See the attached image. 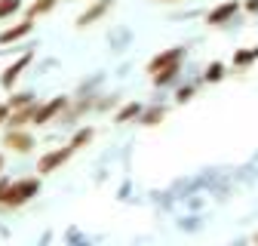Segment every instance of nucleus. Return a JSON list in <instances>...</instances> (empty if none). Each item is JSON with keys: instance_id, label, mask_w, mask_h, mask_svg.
Segmentation results:
<instances>
[{"instance_id": "5", "label": "nucleus", "mask_w": 258, "mask_h": 246, "mask_svg": "<svg viewBox=\"0 0 258 246\" xmlns=\"http://www.w3.org/2000/svg\"><path fill=\"white\" fill-rule=\"evenodd\" d=\"M114 10V0H92V4L77 16V28H89V25H95V22H99V19H105L108 13Z\"/></svg>"}, {"instance_id": "20", "label": "nucleus", "mask_w": 258, "mask_h": 246, "mask_svg": "<svg viewBox=\"0 0 258 246\" xmlns=\"http://www.w3.org/2000/svg\"><path fill=\"white\" fill-rule=\"evenodd\" d=\"M194 92H197V86H181V89L175 92V102H178V105L190 102V99H194Z\"/></svg>"}, {"instance_id": "14", "label": "nucleus", "mask_w": 258, "mask_h": 246, "mask_svg": "<svg viewBox=\"0 0 258 246\" xmlns=\"http://www.w3.org/2000/svg\"><path fill=\"white\" fill-rule=\"evenodd\" d=\"M139 114H142V105H139V102H126V105L114 114V123H133V120H139Z\"/></svg>"}, {"instance_id": "11", "label": "nucleus", "mask_w": 258, "mask_h": 246, "mask_svg": "<svg viewBox=\"0 0 258 246\" xmlns=\"http://www.w3.org/2000/svg\"><path fill=\"white\" fill-rule=\"evenodd\" d=\"M163 120H166V108H163V105L142 108V114H139V123H142V127H157V123H163Z\"/></svg>"}, {"instance_id": "7", "label": "nucleus", "mask_w": 258, "mask_h": 246, "mask_svg": "<svg viewBox=\"0 0 258 246\" xmlns=\"http://www.w3.org/2000/svg\"><path fill=\"white\" fill-rule=\"evenodd\" d=\"M31 31H34V19H22V22H16V25L4 28V31H0V46H10V43L25 40Z\"/></svg>"}, {"instance_id": "21", "label": "nucleus", "mask_w": 258, "mask_h": 246, "mask_svg": "<svg viewBox=\"0 0 258 246\" xmlns=\"http://www.w3.org/2000/svg\"><path fill=\"white\" fill-rule=\"evenodd\" d=\"M240 10H246V13H258V0H246V4H240Z\"/></svg>"}, {"instance_id": "1", "label": "nucleus", "mask_w": 258, "mask_h": 246, "mask_svg": "<svg viewBox=\"0 0 258 246\" xmlns=\"http://www.w3.org/2000/svg\"><path fill=\"white\" fill-rule=\"evenodd\" d=\"M40 194V175H25V178H10L4 197H0V209H22Z\"/></svg>"}, {"instance_id": "25", "label": "nucleus", "mask_w": 258, "mask_h": 246, "mask_svg": "<svg viewBox=\"0 0 258 246\" xmlns=\"http://www.w3.org/2000/svg\"><path fill=\"white\" fill-rule=\"evenodd\" d=\"M157 4H175V0H157Z\"/></svg>"}, {"instance_id": "18", "label": "nucleus", "mask_w": 258, "mask_h": 246, "mask_svg": "<svg viewBox=\"0 0 258 246\" xmlns=\"http://www.w3.org/2000/svg\"><path fill=\"white\" fill-rule=\"evenodd\" d=\"M224 71H228V68H224L221 61H212V65H206L203 80H206V83H218V80H224Z\"/></svg>"}, {"instance_id": "24", "label": "nucleus", "mask_w": 258, "mask_h": 246, "mask_svg": "<svg viewBox=\"0 0 258 246\" xmlns=\"http://www.w3.org/2000/svg\"><path fill=\"white\" fill-rule=\"evenodd\" d=\"M4 166H7V157H4V154H0V172H4Z\"/></svg>"}, {"instance_id": "12", "label": "nucleus", "mask_w": 258, "mask_h": 246, "mask_svg": "<svg viewBox=\"0 0 258 246\" xmlns=\"http://www.w3.org/2000/svg\"><path fill=\"white\" fill-rule=\"evenodd\" d=\"M55 4H58V0H34V4H28L25 19H40V16H49V13L55 10Z\"/></svg>"}, {"instance_id": "9", "label": "nucleus", "mask_w": 258, "mask_h": 246, "mask_svg": "<svg viewBox=\"0 0 258 246\" xmlns=\"http://www.w3.org/2000/svg\"><path fill=\"white\" fill-rule=\"evenodd\" d=\"M34 108H37V102H28V105H22V108H13V111L7 114V123H4V127H7V130H22V127H31Z\"/></svg>"}, {"instance_id": "19", "label": "nucleus", "mask_w": 258, "mask_h": 246, "mask_svg": "<svg viewBox=\"0 0 258 246\" xmlns=\"http://www.w3.org/2000/svg\"><path fill=\"white\" fill-rule=\"evenodd\" d=\"M28 102H34V96H31V92H16V96H10V111L13 108H22V105H28Z\"/></svg>"}, {"instance_id": "17", "label": "nucleus", "mask_w": 258, "mask_h": 246, "mask_svg": "<svg viewBox=\"0 0 258 246\" xmlns=\"http://www.w3.org/2000/svg\"><path fill=\"white\" fill-rule=\"evenodd\" d=\"M16 13H22V0H0V22L13 19Z\"/></svg>"}, {"instance_id": "6", "label": "nucleus", "mask_w": 258, "mask_h": 246, "mask_svg": "<svg viewBox=\"0 0 258 246\" xmlns=\"http://www.w3.org/2000/svg\"><path fill=\"white\" fill-rule=\"evenodd\" d=\"M34 61V52H22L16 61H10V65L4 68V74H0V86L4 89H13L16 83H19V77H22V71Z\"/></svg>"}, {"instance_id": "10", "label": "nucleus", "mask_w": 258, "mask_h": 246, "mask_svg": "<svg viewBox=\"0 0 258 246\" xmlns=\"http://www.w3.org/2000/svg\"><path fill=\"white\" fill-rule=\"evenodd\" d=\"M184 58V46H172V49H163V52H157L151 61H148V74L160 71V68H166V65H175V61Z\"/></svg>"}, {"instance_id": "15", "label": "nucleus", "mask_w": 258, "mask_h": 246, "mask_svg": "<svg viewBox=\"0 0 258 246\" xmlns=\"http://www.w3.org/2000/svg\"><path fill=\"white\" fill-rule=\"evenodd\" d=\"M252 61H258V46H246L234 52V68H249Z\"/></svg>"}, {"instance_id": "13", "label": "nucleus", "mask_w": 258, "mask_h": 246, "mask_svg": "<svg viewBox=\"0 0 258 246\" xmlns=\"http://www.w3.org/2000/svg\"><path fill=\"white\" fill-rule=\"evenodd\" d=\"M178 71H181V61H175V65H166V68L154 71V74H151V80H154L157 86H166V83H172V80L178 77Z\"/></svg>"}, {"instance_id": "4", "label": "nucleus", "mask_w": 258, "mask_h": 246, "mask_svg": "<svg viewBox=\"0 0 258 246\" xmlns=\"http://www.w3.org/2000/svg\"><path fill=\"white\" fill-rule=\"evenodd\" d=\"M4 148H7V151H16V154H28V151H34V136L28 133V127H22V130H7V133H4Z\"/></svg>"}, {"instance_id": "22", "label": "nucleus", "mask_w": 258, "mask_h": 246, "mask_svg": "<svg viewBox=\"0 0 258 246\" xmlns=\"http://www.w3.org/2000/svg\"><path fill=\"white\" fill-rule=\"evenodd\" d=\"M7 114H10V105H7V102H0V127L7 123Z\"/></svg>"}, {"instance_id": "3", "label": "nucleus", "mask_w": 258, "mask_h": 246, "mask_svg": "<svg viewBox=\"0 0 258 246\" xmlns=\"http://www.w3.org/2000/svg\"><path fill=\"white\" fill-rule=\"evenodd\" d=\"M68 111V99L64 96H55V99H49V102H43V105H37L34 108V117H31V127H46V123H52L58 114H64Z\"/></svg>"}, {"instance_id": "23", "label": "nucleus", "mask_w": 258, "mask_h": 246, "mask_svg": "<svg viewBox=\"0 0 258 246\" xmlns=\"http://www.w3.org/2000/svg\"><path fill=\"white\" fill-rule=\"evenodd\" d=\"M7 184H10V178H7L4 172H0V197H4V191H7Z\"/></svg>"}, {"instance_id": "2", "label": "nucleus", "mask_w": 258, "mask_h": 246, "mask_svg": "<svg viewBox=\"0 0 258 246\" xmlns=\"http://www.w3.org/2000/svg\"><path fill=\"white\" fill-rule=\"evenodd\" d=\"M74 154H77V148H74L71 142L64 145V148H52V151H46L43 157L37 160V175H52V172H58L64 163L74 157Z\"/></svg>"}, {"instance_id": "16", "label": "nucleus", "mask_w": 258, "mask_h": 246, "mask_svg": "<svg viewBox=\"0 0 258 246\" xmlns=\"http://www.w3.org/2000/svg\"><path fill=\"white\" fill-rule=\"evenodd\" d=\"M92 139H95V130H92V127H80V130H77V133L71 136V145H74V148L80 151V148H86V145H89Z\"/></svg>"}, {"instance_id": "8", "label": "nucleus", "mask_w": 258, "mask_h": 246, "mask_svg": "<svg viewBox=\"0 0 258 246\" xmlns=\"http://www.w3.org/2000/svg\"><path fill=\"white\" fill-rule=\"evenodd\" d=\"M237 13H240V0H224V4H218L215 10L206 13V25L218 28V25H224V22H231Z\"/></svg>"}]
</instances>
